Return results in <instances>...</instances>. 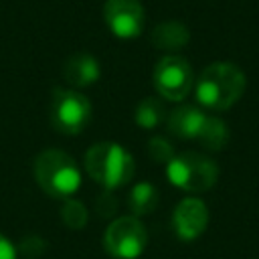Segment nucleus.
<instances>
[{
  "label": "nucleus",
  "instance_id": "9",
  "mask_svg": "<svg viewBox=\"0 0 259 259\" xmlns=\"http://www.w3.org/2000/svg\"><path fill=\"white\" fill-rule=\"evenodd\" d=\"M172 225L182 241H192L204 233L208 225V210L200 198H184L172 214Z\"/></svg>",
  "mask_w": 259,
  "mask_h": 259
},
{
  "label": "nucleus",
  "instance_id": "19",
  "mask_svg": "<svg viewBox=\"0 0 259 259\" xmlns=\"http://www.w3.org/2000/svg\"><path fill=\"white\" fill-rule=\"evenodd\" d=\"M0 259H16V249L4 235H0Z\"/></svg>",
  "mask_w": 259,
  "mask_h": 259
},
{
  "label": "nucleus",
  "instance_id": "11",
  "mask_svg": "<svg viewBox=\"0 0 259 259\" xmlns=\"http://www.w3.org/2000/svg\"><path fill=\"white\" fill-rule=\"evenodd\" d=\"M99 61L89 53H75L65 61L63 75L73 87H87L99 79Z\"/></svg>",
  "mask_w": 259,
  "mask_h": 259
},
{
  "label": "nucleus",
  "instance_id": "13",
  "mask_svg": "<svg viewBox=\"0 0 259 259\" xmlns=\"http://www.w3.org/2000/svg\"><path fill=\"white\" fill-rule=\"evenodd\" d=\"M127 206L132 210L134 217H142V214H150L156 206H158V190L150 184V182H140L130 190V198H127Z\"/></svg>",
  "mask_w": 259,
  "mask_h": 259
},
{
  "label": "nucleus",
  "instance_id": "14",
  "mask_svg": "<svg viewBox=\"0 0 259 259\" xmlns=\"http://www.w3.org/2000/svg\"><path fill=\"white\" fill-rule=\"evenodd\" d=\"M166 117V109L162 99L158 97H146L140 101L138 109H136V123L144 130H154L158 127Z\"/></svg>",
  "mask_w": 259,
  "mask_h": 259
},
{
  "label": "nucleus",
  "instance_id": "16",
  "mask_svg": "<svg viewBox=\"0 0 259 259\" xmlns=\"http://www.w3.org/2000/svg\"><path fill=\"white\" fill-rule=\"evenodd\" d=\"M61 217H63L65 225L71 227V229H83L87 225V210H85L83 202H79L75 198H67L65 200Z\"/></svg>",
  "mask_w": 259,
  "mask_h": 259
},
{
  "label": "nucleus",
  "instance_id": "7",
  "mask_svg": "<svg viewBox=\"0 0 259 259\" xmlns=\"http://www.w3.org/2000/svg\"><path fill=\"white\" fill-rule=\"evenodd\" d=\"M194 83L190 63L180 55H166L156 63L154 69V87L156 91L170 101L184 99Z\"/></svg>",
  "mask_w": 259,
  "mask_h": 259
},
{
  "label": "nucleus",
  "instance_id": "8",
  "mask_svg": "<svg viewBox=\"0 0 259 259\" xmlns=\"http://www.w3.org/2000/svg\"><path fill=\"white\" fill-rule=\"evenodd\" d=\"M103 16L117 38H136L144 28V8L140 0H107Z\"/></svg>",
  "mask_w": 259,
  "mask_h": 259
},
{
  "label": "nucleus",
  "instance_id": "1",
  "mask_svg": "<svg viewBox=\"0 0 259 259\" xmlns=\"http://www.w3.org/2000/svg\"><path fill=\"white\" fill-rule=\"evenodd\" d=\"M245 73L233 63H210L198 77L194 93L196 101L212 111H225L235 105L245 91Z\"/></svg>",
  "mask_w": 259,
  "mask_h": 259
},
{
  "label": "nucleus",
  "instance_id": "18",
  "mask_svg": "<svg viewBox=\"0 0 259 259\" xmlns=\"http://www.w3.org/2000/svg\"><path fill=\"white\" fill-rule=\"evenodd\" d=\"M95 206H97V210H99L103 217H107V214H111V212L115 210L117 202H115V198H113L109 192H103V194L95 200Z\"/></svg>",
  "mask_w": 259,
  "mask_h": 259
},
{
  "label": "nucleus",
  "instance_id": "12",
  "mask_svg": "<svg viewBox=\"0 0 259 259\" xmlns=\"http://www.w3.org/2000/svg\"><path fill=\"white\" fill-rule=\"evenodd\" d=\"M188 38H190L188 28L178 20L160 22L152 30V45L164 51H178L188 42Z\"/></svg>",
  "mask_w": 259,
  "mask_h": 259
},
{
  "label": "nucleus",
  "instance_id": "17",
  "mask_svg": "<svg viewBox=\"0 0 259 259\" xmlns=\"http://www.w3.org/2000/svg\"><path fill=\"white\" fill-rule=\"evenodd\" d=\"M148 156L156 164H168L174 158V150L164 138H152L148 142Z\"/></svg>",
  "mask_w": 259,
  "mask_h": 259
},
{
  "label": "nucleus",
  "instance_id": "5",
  "mask_svg": "<svg viewBox=\"0 0 259 259\" xmlns=\"http://www.w3.org/2000/svg\"><path fill=\"white\" fill-rule=\"evenodd\" d=\"M49 119L59 134L77 136L91 121V103L83 93L75 89L57 87L51 95Z\"/></svg>",
  "mask_w": 259,
  "mask_h": 259
},
{
  "label": "nucleus",
  "instance_id": "10",
  "mask_svg": "<svg viewBox=\"0 0 259 259\" xmlns=\"http://www.w3.org/2000/svg\"><path fill=\"white\" fill-rule=\"evenodd\" d=\"M206 113L194 105H180L168 115V130L184 140H198L204 123H206Z\"/></svg>",
  "mask_w": 259,
  "mask_h": 259
},
{
  "label": "nucleus",
  "instance_id": "15",
  "mask_svg": "<svg viewBox=\"0 0 259 259\" xmlns=\"http://www.w3.org/2000/svg\"><path fill=\"white\" fill-rule=\"evenodd\" d=\"M198 142L204 148H208V150H221V148H225L227 142H229V130H227L225 121L219 119V117L208 115L202 132L198 136Z\"/></svg>",
  "mask_w": 259,
  "mask_h": 259
},
{
  "label": "nucleus",
  "instance_id": "6",
  "mask_svg": "<svg viewBox=\"0 0 259 259\" xmlns=\"http://www.w3.org/2000/svg\"><path fill=\"white\" fill-rule=\"evenodd\" d=\"M148 245V233L138 217H119L115 219L105 235L103 247L113 259H138Z\"/></svg>",
  "mask_w": 259,
  "mask_h": 259
},
{
  "label": "nucleus",
  "instance_id": "3",
  "mask_svg": "<svg viewBox=\"0 0 259 259\" xmlns=\"http://www.w3.org/2000/svg\"><path fill=\"white\" fill-rule=\"evenodd\" d=\"M34 178L53 198H71L81 186L77 162L63 150H45L34 160Z\"/></svg>",
  "mask_w": 259,
  "mask_h": 259
},
{
  "label": "nucleus",
  "instance_id": "4",
  "mask_svg": "<svg viewBox=\"0 0 259 259\" xmlns=\"http://www.w3.org/2000/svg\"><path fill=\"white\" fill-rule=\"evenodd\" d=\"M166 174L174 186L186 192H204L217 182L219 168L208 156L198 152H182L174 154V158L166 164Z\"/></svg>",
  "mask_w": 259,
  "mask_h": 259
},
{
  "label": "nucleus",
  "instance_id": "2",
  "mask_svg": "<svg viewBox=\"0 0 259 259\" xmlns=\"http://www.w3.org/2000/svg\"><path fill=\"white\" fill-rule=\"evenodd\" d=\"M85 170L103 188L113 190L125 186L134 178L136 162L123 146L113 142H99L87 150Z\"/></svg>",
  "mask_w": 259,
  "mask_h": 259
}]
</instances>
